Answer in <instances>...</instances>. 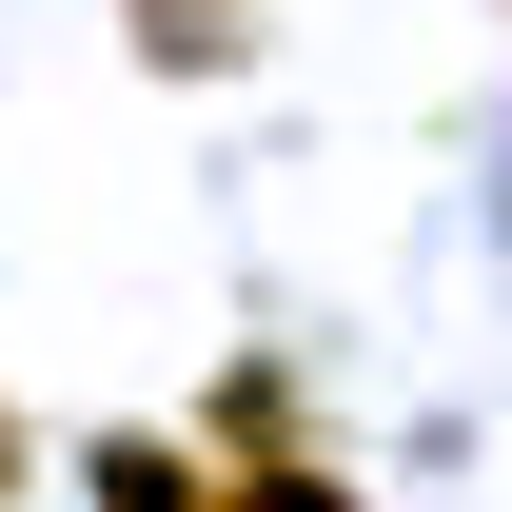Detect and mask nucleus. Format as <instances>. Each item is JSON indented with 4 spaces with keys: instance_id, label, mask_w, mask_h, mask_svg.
<instances>
[{
    "instance_id": "nucleus-2",
    "label": "nucleus",
    "mask_w": 512,
    "mask_h": 512,
    "mask_svg": "<svg viewBox=\"0 0 512 512\" xmlns=\"http://www.w3.org/2000/svg\"><path fill=\"white\" fill-rule=\"evenodd\" d=\"M79 512H217V453L178 414H119V434H79Z\"/></svg>"
},
{
    "instance_id": "nucleus-4",
    "label": "nucleus",
    "mask_w": 512,
    "mask_h": 512,
    "mask_svg": "<svg viewBox=\"0 0 512 512\" xmlns=\"http://www.w3.org/2000/svg\"><path fill=\"white\" fill-rule=\"evenodd\" d=\"M217 512H375L335 453H276V473H217Z\"/></svg>"
},
{
    "instance_id": "nucleus-3",
    "label": "nucleus",
    "mask_w": 512,
    "mask_h": 512,
    "mask_svg": "<svg viewBox=\"0 0 512 512\" xmlns=\"http://www.w3.org/2000/svg\"><path fill=\"white\" fill-rule=\"evenodd\" d=\"M256 40H276L256 0H119V60L138 79H256Z\"/></svg>"
},
{
    "instance_id": "nucleus-5",
    "label": "nucleus",
    "mask_w": 512,
    "mask_h": 512,
    "mask_svg": "<svg viewBox=\"0 0 512 512\" xmlns=\"http://www.w3.org/2000/svg\"><path fill=\"white\" fill-rule=\"evenodd\" d=\"M0 512H40V414L0 394Z\"/></svg>"
},
{
    "instance_id": "nucleus-6",
    "label": "nucleus",
    "mask_w": 512,
    "mask_h": 512,
    "mask_svg": "<svg viewBox=\"0 0 512 512\" xmlns=\"http://www.w3.org/2000/svg\"><path fill=\"white\" fill-rule=\"evenodd\" d=\"M493 20H512V0H493Z\"/></svg>"
},
{
    "instance_id": "nucleus-1",
    "label": "nucleus",
    "mask_w": 512,
    "mask_h": 512,
    "mask_svg": "<svg viewBox=\"0 0 512 512\" xmlns=\"http://www.w3.org/2000/svg\"><path fill=\"white\" fill-rule=\"evenodd\" d=\"M178 434L217 453V473H276V453H335V434H316V355H276V335H256V355H217Z\"/></svg>"
}]
</instances>
